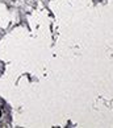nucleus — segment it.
I'll use <instances>...</instances> for the list:
<instances>
[{
	"label": "nucleus",
	"mask_w": 113,
	"mask_h": 128,
	"mask_svg": "<svg viewBox=\"0 0 113 128\" xmlns=\"http://www.w3.org/2000/svg\"><path fill=\"white\" fill-rule=\"evenodd\" d=\"M0 118H1V111H0Z\"/></svg>",
	"instance_id": "f257e3e1"
}]
</instances>
